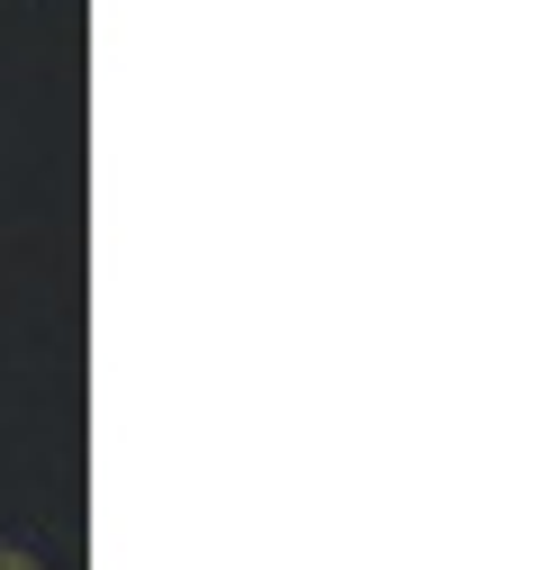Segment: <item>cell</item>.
<instances>
[{"instance_id":"1","label":"cell","mask_w":533,"mask_h":570,"mask_svg":"<svg viewBox=\"0 0 533 570\" xmlns=\"http://www.w3.org/2000/svg\"><path fill=\"white\" fill-rule=\"evenodd\" d=\"M0 570H55L46 552H28V543H0Z\"/></svg>"}]
</instances>
